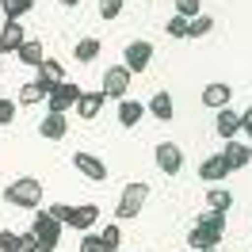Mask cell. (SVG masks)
<instances>
[{
  "mask_svg": "<svg viewBox=\"0 0 252 252\" xmlns=\"http://www.w3.org/2000/svg\"><path fill=\"white\" fill-rule=\"evenodd\" d=\"M95 241H99V252H119V245H123V229L111 221V225H103V229L95 233Z\"/></svg>",
  "mask_w": 252,
  "mask_h": 252,
  "instance_id": "ffe728a7",
  "label": "cell"
},
{
  "mask_svg": "<svg viewBox=\"0 0 252 252\" xmlns=\"http://www.w3.org/2000/svg\"><path fill=\"white\" fill-rule=\"evenodd\" d=\"M214 31V19L206 16V12H199L195 19H188V38H203V34Z\"/></svg>",
  "mask_w": 252,
  "mask_h": 252,
  "instance_id": "d4e9b609",
  "label": "cell"
},
{
  "mask_svg": "<svg viewBox=\"0 0 252 252\" xmlns=\"http://www.w3.org/2000/svg\"><path fill=\"white\" fill-rule=\"evenodd\" d=\"M4 203L19 206V210H34V206L42 203V184L34 176H19V180H12L4 188Z\"/></svg>",
  "mask_w": 252,
  "mask_h": 252,
  "instance_id": "6da1fadb",
  "label": "cell"
},
{
  "mask_svg": "<svg viewBox=\"0 0 252 252\" xmlns=\"http://www.w3.org/2000/svg\"><path fill=\"white\" fill-rule=\"evenodd\" d=\"M130 69L126 65H111L107 73H103V84H99V92L111 95V99H126V88H130Z\"/></svg>",
  "mask_w": 252,
  "mask_h": 252,
  "instance_id": "5b68a950",
  "label": "cell"
},
{
  "mask_svg": "<svg viewBox=\"0 0 252 252\" xmlns=\"http://www.w3.org/2000/svg\"><path fill=\"white\" fill-rule=\"evenodd\" d=\"M95 221H99V206H95V203H80V206H73V203H69V214H65V221H62V225L77 229V233H88Z\"/></svg>",
  "mask_w": 252,
  "mask_h": 252,
  "instance_id": "277c9868",
  "label": "cell"
},
{
  "mask_svg": "<svg viewBox=\"0 0 252 252\" xmlns=\"http://www.w3.org/2000/svg\"><path fill=\"white\" fill-rule=\"evenodd\" d=\"M73 164H77V172H84L88 180H95V184H99V180H107V164L95 157V153H84V149H80L77 157H73Z\"/></svg>",
  "mask_w": 252,
  "mask_h": 252,
  "instance_id": "7c38bea8",
  "label": "cell"
},
{
  "mask_svg": "<svg viewBox=\"0 0 252 252\" xmlns=\"http://www.w3.org/2000/svg\"><path fill=\"white\" fill-rule=\"evenodd\" d=\"M229 172H233V168L225 164V157H221V153H214V157H203V160H199V176H203L206 184H218V180H225Z\"/></svg>",
  "mask_w": 252,
  "mask_h": 252,
  "instance_id": "4fadbf2b",
  "label": "cell"
},
{
  "mask_svg": "<svg viewBox=\"0 0 252 252\" xmlns=\"http://www.w3.org/2000/svg\"><path fill=\"white\" fill-rule=\"evenodd\" d=\"M42 252H46V249H42Z\"/></svg>",
  "mask_w": 252,
  "mask_h": 252,
  "instance_id": "74e56055",
  "label": "cell"
},
{
  "mask_svg": "<svg viewBox=\"0 0 252 252\" xmlns=\"http://www.w3.org/2000/svg\"><path fill=\"white\" fill-rule=\"evenodd\" d=\"M188 245H191L195 252L218 249V245H221V233H218V229H210V225H203V221H195V229L188 233Z\"/></svg>",
  "mask_w": 252,
  "mask_h": 252,
  "instance_id": "8fae6325",
  "label": "cell"
},
{
  "mask_svg": "<svg viewBox=\"0 0 252 252\" xmlns=\"http://www.w3.org/2000/svg\"><path fill=\"white\" fill-rule=\"evenodd\" d=\"M16 58L23 65H31V69H38V65L46 62V46H42V42H34V38H27V42H23V46L16 50Z\"/></svg>",
  "mask_w": 252,
  "mask_h": 252,
  "instance_id": "d6986e66",
  "label": "cell"
},
{
  "mask_svg": "<svg viewBox=\"0 0 252 252\" xmlns=\"http://www.w3.org/2000/svg\"><path fill=\"white\" fill-rule=\"evenodd\" d=\"M153 157H157V168H160L164 176H176L180 168H184V149H180L176 142H160Z\"/></svg>",
  "mask_w": 252,
  "mask_h": 252,
  "instance_id": "52a82bcc",
  "label": "cell"
},
{
  "mask_svg": "<svg viewBox=\"0 0 252 252\" xmlns=\"http://www.w3.org/2000/svg\"><path fill=\"white\" fill-rule=\"evenodd\" d=\"M34 77H46L50 84H62L65 80V69H62V62H54V58H46V62L34 69Z\"/></svg>",
  "mask_w": 252,
  "mask_h": 252,
  "instance_id": "cb8c5ba5",
  "label": "cell"
},
{
  "mask_svg": "<svg viewBox=\"0 0 252 252\" xmlns=\"http://www.w3.org/2000/svg\"><path fill=\"white\" fill-rule=\"evenodd\" d=\"M203 225H210V229H218V233H225V214H218V210H203Z\"/></svg>",
  "mask_w": 252,
  "mask_h": 252,
  "instance_id": "4dcf8cb0",
  "label": "cell"
},
{
  "mask_svg": "<svg viewBox=\"0 0 252 252\" xmlns=\"http://www.w3.org/2000/svg\"><path fill=\"white\" fill-rule=\"evenodd\" d=\"M62 4H65V8H77V4H80V0H62Z\"/></svg>",
  "mask_w": 252,
  "mask_h": 252,
  "instance_id": "d590c367",
  "label": "cell"
},
{
  "mask_svg": "<svg viewBox=\"0 0 252 252\" xmlns=\"http://www.w3.org/2000/svg\"><path fill=\"white\" fill-rule=\"evenodd\" d=\"M77 252H99V241H95V233H80V249Z\"/></svg>",
  "mask_w": 252,
  "mask_h": 252,
  "instance_id": "836d02e7",
  "label": "cell"
},
{
  "mask_svg": "<svg viewBox=\"0 0 252 252\" xmlns=\"http://www.w3.org/2000/svg\"><path fill=\"white\" fill-rule=\"evenodd\" d=\"M38 134L50 138V142H62L65 138V115L62 111H46V119L38 123Z\"/></svg>",
  "mask_w": 252,
  "mask_h": 252,
  "instance_id": "5bb4252c",
  "label": "cell"
},
{
  "mask_svg": "<svg viewBox=\"0 0 252 252\" xmlns=\"http://www.w3.org/2000/svg\"><path fill=\"white\" fill-rule=\"evenodd\" d=\"M80 92H84L80 84H73V80H62V84L50 92V111H62V115H65V111L77 103V95H80Z\"/></svg>",
  "mask_w": 252,
  "mask_h": 252,
  "instance_id": "ba28073f",
  "label": "cell"
},
{
  "mask_svg": "<svg viewBox=\"0 0 252 252\" xmlns=\"http://www.w3.org/2000/svg\"><path fill=\"white\" fill-rule=\"evenodd\" d=\"M203 252H218V249H203Z\"/></svg>",
  "mask_w": 252,
  "mask_h": 252,
  "instance_id": "8d00e7d4",
  "label": "cell"
},
{
  "mask_svg": "<svg viewBox=\"0 0 252 252\" xmlns=\"http://www.w3.org/2000/svg\"><path fill=\"white\" fill-rule=\"evenodd\" d=\"M153 62V42L149 38H134L130 46H126V69L130 73H145Z\"/></svg>",
  "mask_w": 252,
  "mask_h": 252,
  "instance_id": "8992f818",
  "label": "cell"
},
{
  "mask_svg": "<svg viewBox=\"0 0 252 252\" xmlns=\"http://www.w3.org/2000/svg\"><path fill=\"white\" fill-rule=\"evenodd\" d=\"M16 111H19V103H16V99L0 95V126H8V123H12V119H16Z\"/></svg>",
  "mask_w": 252,
  "mask_h": 252,
  "instance_id": "f1b7e54d",
  "label": "cell"
},
{
  "mask_svg": "<svg viewBox=\"0 0 252 252\" xmlns=\"http://www.w3.org/2000/svg\"><path fill=\"white\" fill-rule=\"evenodd\" d=\"M142 115H145V107L138 103V99H119V123H123V126L142 123Z\"/></svg>",
  "mask_w": 252,
  "mask_h": 252,
  "instance_id": "44dd1931",
  "label": "cell"
},
{
  "mask_svg": "<svg viewBox=\"0 0 252 252\" xmlns=\"http://www.w3.org/2000/svg\"><path fill=\"white\" fill-rule=\"evenodd\" d=\"M145 199H149V184H145V180H134V184H126V188H123L115 214H119V218H138L142 206H145Z\"/></svg>",
  "mask_w": 252,
  "mask_h": 252,
  "instance_id": "7a4b0ae2",
  "label": "cell"
},
{
  "mask_svg": "<svg viewBox=\"0 0 252 252\" xmlns=\"http://www.w3.org/2000/svg\"><path fill=\"white\" fill-rule=\"evenodd\" d=\"M123 12V0H99V16L103 19H115Z\"/></svg>",
  "mask_w": 252,
  "mask_h": 252,
  "instance_id": "d6a6232c",
  "label": "cell"
},
{
  "mask_svg": "<svg viewBox=\"0 0 252 252\" xmlns=\"http://www.w3.org/2000/svg\"><path fill=\"white\" fill-rule=\"evenodd\" d=\"M0 8H4V19H19L23 23V16L34 8V0H0Z\"/></svg>",
  "mask_w": 252,
  "mask_h": 252,
  "instance_id": "7402d4cb",
  "label": "cell"
},
{
  "mask_svg": "<svg viewBox=\"0 0 252 252\" xmlns=\"http://www.w3.org/2000/svg\"><path fill=\"white\" fill-rule=\"evenodd\" d=\"M203 12V0H176V16H184V19H195Z\"/></svg>",
  "mask_w": 252,
  "mask_h": 252,
  "instance_id": "4316f807",
  "label": "cell"
},
{
  "mask_svg": "<svg viewBox=\"0 0 252 252\" xmlns=\"http://www.w3.org/2000/svg\"><path fill=\"white\" fill-rule=\"evenodd\" d=\"M145 111H149V115H153V119H160V123H168V119H172V92H164V88H160V92H153V99H149V103H145Z\"/></svg>",
  "mask_w": 252,
  "mask_h": 252,
  "instance_id": "9a60e30c",
  "label": "cell"
},
{
  "mask_svg": "<svg viewBox=\"0 0 252 252\" xmlns=\"http://www.w3.org/2000/svg\"><path fill=\"white\" fill-rule=\"evenodd\" d=\"M241 130L252 138V107H249V111H241Z\"/></svg>",
  "mask_w": 252,
  "mask_h": 252,
  "instance_id": "e575fe53",
  "label": "cell"
},
{
  "mask_svg": "<svg viewBox=\"0 0 252 252\" xmlns=\"http://www.w3.org/2000/svg\"><path fill=\"white\" fill-rule=\"evenodd\" d=\"M95 54H99V38H80L77 46H73L77 62H95Z\"/></svg>",
  "mask_w": 252,
  "mask_h": 252,
  "instance_id": "484cf974",
  "label": "cell"
},
{
  "mask_svg": "<svg viewBox=\"0 0 252 252\" xmlns=\"http://www.w3.org/2000/svg\"><path fill=\"white\" fill-rule=\"evenodd\" d=\"M221 157H225V164H229V168H245V164L252 160V149H249L245 142H225Z\"/></svg>",
  "mask_w": 252,
  "mask_h": 252,
  "instance_id": "ac0fdd59",
  "label": "cell"
},
{
  "mask_svg": "<svg viewBox=\"0 0 252 252\" xmlns=\"http://www.w3.org/2000/svg\"><path fill=\"white\" fill-rule=\"evenodd\" d=\"M214 130H218V138L233 142L237 130H241V115H237V111H229V107H221V111H218V123H214Z\"/></svg>",
  "mask_w": 252,
  "mask_h": 252,
  "instance_id": "2e32d148",
  "label": "cell"
},
{
  "mask_svg": "<svg viewBox=\"0 0 252 252\" xmlns=\"http://www.w3.org/2000/svg\"><path fill=\"white\" fill-rule=\"evenodd\" d=\"M38 99H42V88H38V84H23V88H19V103H38Z\"/></svg>",
  "mask_w": 252,
  "mask_h": 252,
  "instance_id": "1f68e13d",
  "label": "cell"
},
{
  "mask_svg": "<svg viewBox=\"0 0 252 252\" xmlns=\"http://www.w3.org/2000/svg\"><path fill=\"white\" fill-rule=\"evenodd\" d=\"M164 31H168V38H188V19H184V16H172L168 23H164Z\"/></svg>",
  "mask_w": 252,
  "mask_h": 252,
  "instance_id": "83f0119b",
  "label": "cell"
},
{
  "mask_svg": "<svg viewBox=\"0 0 252 252\" xmlns=\"http://www.w3.org/2000/svg\"><path fill=\"white\" fill-rule=\"evenodd\" d=\"M229 99H233V88H229L225 80H210V84L203 88V103H206V107H214V111L229 107Z\"/></svg>",
  "mask_w": 252,
  "mask_h": 252,
  "instance_id": "30bf717a",
  "label": "cell"
},
{
  "mask_svg": "<svg viewBox=\"0 0 252 252\" xmlns=\"http://www.w3.org/2000/svg\"><path fill=\"white\" fill-rule=\"evenodd\" d=\"M103 99H107V95H103V92H80L73 107L80 111V119H95V115L103 111Z\"/></svg>",
  "mask_w": 252,
  "mask_h": 252,
  "instance_id": "e0dca14e",
  "label": "cell"
},
{
  "mask_svg": "<svg viewBox=\"0 0 252 252\" xmlns=\"http://www.w3.org/2000/svg\"><path fill=\"white\" fill-rule=\"evenodd\" d=\"M206 203H210V210H218V214H225L229 206H233V195L225 188H210L206 191Z\"/></svg>",
  "mask_w": 252,
  "mask_h": 252,
  "instance_id": "603a6c76",
  "label": "cell"
},
{
  "mask_svg": "<svg viewBox=\"0 0 252 252\" xmlns=\"http://www.w3.org/2000/svg\"><path fill=\"white\" fill-rule=\"evenodd\" d=\"M0 252H19V233L16 229H0Z\"/></svg>",
  "mask_w": 252,
  "mask_h": 252,
  "instance_id": "f546056e",
  "label": "cell"
},
{
  "mask_svg": "<svg viewBox=\"0 0 252 252\" xmlns=\"http://www.w3.org/2000/svg\"><path fill=\"white\" fill-rule=\"evenodd\" d=\"M62 221H54L46 214V210H38L34 214V225H31V233H34V241H38V249H46V252H54L58 249V241H62Z\"/></svg>",
  "mask_w": 252,
  "mask_h": 252,
  "instance_id": "3957f363",
  "label": "cell"
},
{
  "mask_svg": "<svg viewBox=\"0 0 252 252\" xmlns=\"http://www.w3.org/2000/svg\"><path fill=\"white\" fill-rule=\"evenodd\" d=\"M23 42H27L23 23H19V19H4V27H0V54H16Z\"/></svg>",
  "mask_w": 252,
  "mask_h": 252,
  "instance_id": "9c48e42d",
  "label": "cell"
}]
</instances>
